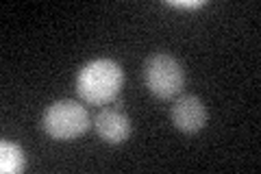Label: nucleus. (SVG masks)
Instances as JSON below:
<instances>
[{"label": "nucleus", "instance_id": "1", "mask_svg": "<svg viewBox=\"0 0 261 174\" xmlns=\"http://www.w3.org/2000/svg\"><path fill=\"white\" fill-rule=\"evenodd\" d=\"M122 85H124V70L113 59L87 61L76 74V94L87 105H109L116 101Z\"/></svg>", "mask_w": 261, "mask_h": 174}, {"label": "nucleus", "instance_id": "2", "mask_svg": "<svg viewBox=\"0 0 261 174\" xmlns=\"http://www.w3.org/2000/svg\"><path fill=\"white\" fill-rule=\"evenodd\" d=\"M89 124V113L79 101H57L48 105V109L42 115V129L48 137L57 139V142H72L81 135L87 133Z\"/></svg>", "mask_w": 261, "mask_h": 174}, {"label": "nucleus", "instance_id": "3", "mask_svg": "<svg viewBox=\"0 0 261 174\" xmlns=\"http://www.w3.org/2000/svg\"><path fill=\"white\" fill-rule=\"evenodd\" d=\"M144 83L152 96L170 101L181 94L185 85V70L172 55L157 53L144 63Z\"/></svg>", "mask_w": 261, "mask_h": 174}, {"label": "nucleus", "instance_id": "4", "mask_svg": "<svg viewBox=\"0 0 261 174\" xmlns=\"http://www.w3.org/2000/svg\"><path fill=\"white\" fill-rule=\"evenodd\" d=\"M170 120L183 133H198L207 124L205 103L198 96H192V94L178 96L172 105V109H170Z\"/></svg>", "mask_w": 261, "mask_h": 174}, {"label": "nucleus", "instance_id": "5", "mask_svg": "<svg viewBox=\"0 0 261 174\" xmlns=\"http://www.w3.org/2000/svg\"><path fill=\"white\" fill-rule=\"evenodd\" d=\"M94 127H96L98 137L105 144H111V146L124 144L130 137V133H133V124H130L128 115L116 109V107H105V109L98 111Z\"/></svg>", "mask_w": 261, "mask_h": 174}, {"label": "nucleus", "instance_id": "6", "mask_svg": "<svg viewBox=\"0 0 261 174\" xmlns=\"http://www.w3.org/2000/svg\"><path fill=\"white\" fill-rule=\"evenodd\" d=\"M27 168V155L13 142H0V172L3 174H20Z\"/></svg>", "mask_w": 261, "mask_h": 174}, {"label": "nucleus", "instance_id": "7", "mask_svg": "<svg viewBox=\"0 0 261 174\" xmlns=\"http://www.w3.org/2000/svg\"><path fill=\"white\" fill-rule=\"evenodd\" d=\"M172 7H178V9H198V7H205V0H192V3H187V0H172L170 3Z\"/></svg>", "mask_w": 261, "mask_h": 174}]
</instances>
